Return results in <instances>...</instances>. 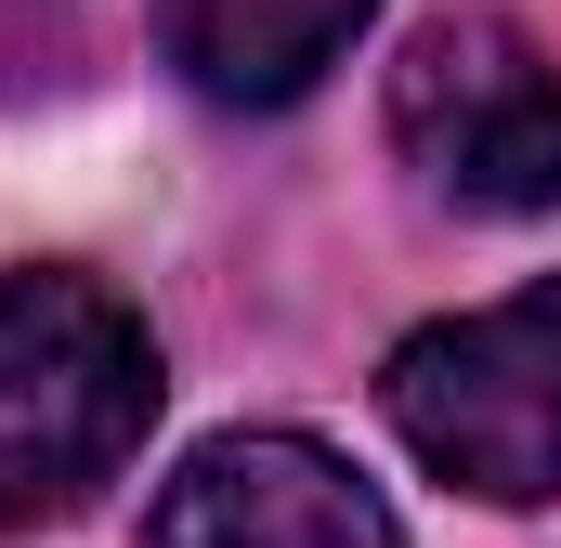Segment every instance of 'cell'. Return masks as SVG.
Returning <instances> with one entry per match:
<instances>
[{"label":"cell","mask_w":561,"mask_h":548,"mask_svg":"<svg viewBox=\"0 0 561 548\" xmlns=\"http://www.w3.org/2000/svg\"><path fill=\"white\" fill-rule=\"evenodd\" d=\"M379 418L405 431L431 483L483 510H549L561 496V274L444 313L379 366Z\"/></svg>","instance_id":"2"},{"label":"cell","mask_w":561,"mask_h":548,"mask_svg":"<svg viewBox=\"0 0 561 548\" xmlns=\"http://www.w3.org/2000/svg\"><path fill=\"white\" fill-rule=\"evenodd\" d=\"M392 144L444 209L536 222L561 209V66L510 13H431L392 53Z\"/></svg>","instance_id":"3"},{"label":"cell","mask_w":561,"mask_h":548,"mask_svg":"<svg viewBox=\"0 0 561 548\" xmlns=\"http://www.w3.org/2000/svg\"><path fill=\"white\" fill-rule=\"evenodd\" d=\"M366 13L379 0H157V39L209 105H300Z\"/></svg>","instance_id":"5"},{"label":"cell","mask_w":561,"mask_h":548,"mask_svg":"<svg viewBox=\"0 0 561 548\" xmlns=\"http://www.w3.org/2000/svg\"><path fill=\"white\" fill-rule=\"evenodd\" d=\"M144 548H405V523L313 431H209L157 483Z\"/></svg>","instance_id":"4"},{"label":"cell","mask_w":561,"mask_h":548,"mask_svg":"<svg viewBox=\"0 0 561 548\" xmlns=\"http://www.w3.org/2000/svg\"><path fill=\"white\" fill-rule=\"evenodd\" d=\"M157 327L79 262L0 274V536L105 496L157 431Z\"/></svg>","instance_id":"1"}]
</instances>
